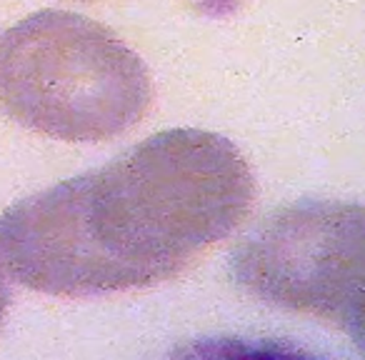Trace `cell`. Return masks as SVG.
<instances>
[{
	"instance_id": "obj_1",
	"label": "cell",
	"mask_w": 365,
	"mask_h": 360,
	"mask_svg": "<svg viewBox=\"0 0 365 360\" xmlns=\"http://www.w3.org/2000/svg\"><path fill=\"white\" fill-rule=\"evenodd\" d=\"M255 195L243 153L195 128L163 130L0 215V265L48 295L170 280L228 238Z\"/></svg>"
},
{
	"instance_id": "obj_2",
	"label": "cell",
	"mask_w": 365,
	"mask_h": 360,
	"mask_svg": "<svg viewBox=\"0 0 365 360\" xmlns=\"http://www.w3.org/2000/svg\"><path fill=\"white\" fill-rule=\"evenodd\" d=\"M153 98L145 63L101 23L38 11L0 31V110L68 143L133 128Z\"/></svg>"
},
{
	"instance_id": "obj_3",
	"label": "cell",
	"mask_w": 365,
	"mask_h": 360,
	"mask_svg": "<svg viewBox=\"0 0 365 360\" xmlns=\"http://www.w3.org/2000/svg\"><path fill=\"white\" fill-rule=\"evenodd\" d=\"M230 270L265 303L338 320L365 270V205L305 200L280 208L238 245Z\"/></svg>"
},
{
	"instance_id": "obj_4",
	"label": "cell",
	"mask_w": 365,
	"mask_h": 360,
	"mask_svg": "<svg viewBox=\"0 0 365 360\" xmlns=\"http://www.w3.org/2000/svg\"><path fill=\"white\" fill-rule=\"evenodd\" d=\"M168 360H320L298 348L255 338H205L178 348Z\"/></svg>"
},
{
	"instance_id": "obj_5",
	"label": "cell",
	"mask_w": 365,
	"mask_h": 360,
	"mask_svg": "<svg viewBox=\"0 0 365 360\" xmlns=\"http://www.w3.org/2000/svg\"><path fill=\"white\" fill-rule=\"evenodd\" d=\"M338 323L345 325V330L350 333L353 343L358 345V350L365 355V273L358 278L353 293H350L348 303H345L343 313H340Z\"/></svg>"
},
{
	"instance_id": "obj_6",
	"label": "cell",
	"mask_w": 365,
	"mask_h": 360,
	"mask_svg": "<svg viewBox=\"0 0 365 360\" xmlns=\"http://www.w3.org/2000/svg\"><path fill=\"white\" fill-rule=\"evenodd\" d=\"M8 305H11V288H8V283H6V275L0 273V325L6 320Z\"/></svg>"
},
{
	"instance_id": "obj_7",
	"label": "cell",
	"mask_w": 365,
	"mask_h": 360,
	"mask_svg": "<svg viewBox=\"0 0 365 360\" xmlns=\"http://www.w3.org/2000/svg\"><path fill=\"white\" fill-rule=\"evenodd\" d=\"M81 3H93V0H81Z\"/></svg>"
}]
</instances>
